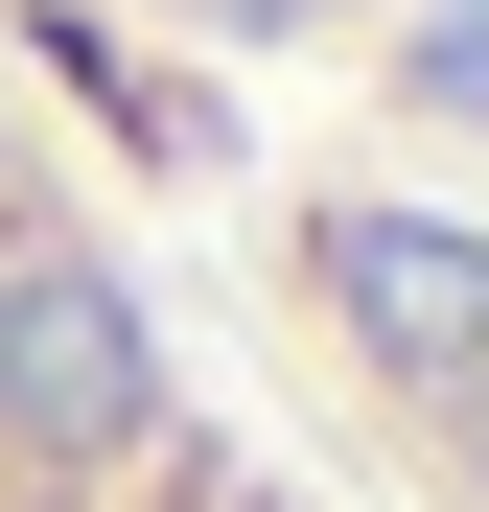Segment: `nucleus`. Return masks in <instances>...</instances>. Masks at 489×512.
Returning <instances> with one entry per match:
<instances>
[{"label":"nucleus","mask_w":489,"mask_h":512,"mask_svg":"<svg viewBox=\"0 0 489 512\" xmlns=\"http://www.w3.org/2000/svg\"><path fill=\"white\" fill-rule=\"evenodd\" d=\"M0 512H350L257 373H210L187 280L24 94H0Z\"/></svg>","instance_id":"obj_1"},{"label":"nucleus","mask_w":489,"mask_h":512,"mask_svg":"<svg viewBox=\"0 0 489 512\" xmlns=\"http://www.w3.org/2000/svg\"><path fill=\"white\" fill-rule=\"evenodd\" d=\"M257 303H280V373L350 396V443L420 512H489V210H443V187H303L280 256H257Z\"/></svg>","instance_id":"obj_2"}]
</instances>
